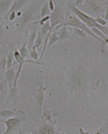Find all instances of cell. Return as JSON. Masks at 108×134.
I'll use <instances>...</instances> for the list:
<instances>
[{
  "label": "cell",
  "mask_w": 108,
  "mask_h": 134,
  "mask_svg": "<svg viewBox=\"0 0 108 134\" xmlns=\"http://www.w3.org/2000/svg\"><path fill=\"white\" fill-rule=\"evenodd\" d=\"M68 9L72 13L77 17L90 28L96 27L104 33V34L108 35V27L103 26L98 24L95 18L87 14L85 12L80 10L78 7H76L73 3H67Z\"/></svg>",
  "instance_id": "obj_1"
},
{
  "label": "cell",
  "mask_w": 108,
  "mask_h": 134,
  "mask_svg": "<svg viewBox=\"0 0 108 134\" xmlns=\"http://www.w3.org/2000/svg\"><path fill=\"white\" fill-rule=\"evenodd\" d=\"M63 25L66 26L79 28L84 31V32L87 33V34H88L93 37L96 38L100 41H102L99 38L96 36L94 33L92 32L90 27L87 26L84 23L81 21V20L79 19L73 14H69V13L66 14L65 19L63 22Z\"/></svg>",
  "instance_id": "obj_2"
},
{
  "label": "cell",
  "mask_w": 108,
  "mask_h": 134,
  "mask_svg": "<svg viewBox=\"0 0 108 134\" xmlns=\"http://www.w3.org/2000/svg\"><path fill=\"white\" fill-rule=\"evenodd\" d=\"M66 14L63 9L60 7H55V10L51 12L50 14V18L49 20L51 31H53L54 29L56 26L63 23L65 19Z\"/></svg>",
  "instance_id": "obj_3"
},
{
  "label": "cell",
  "mask_w": 108,
  "mask_h": 134,
  "mask_svg": "<svg viewBox=\"0 0 108 134\" xmlns=\"http://www.w3.org/2000/svg\"><path fill=\"white\" fill-rule=\"evenodd\" d=\"M87 7L90 12L96 16L105 14L106 8L100 0H86Z\"/></svg>",
  "instance_id": "obj_4"
},
{
  "label": "cell",
  "mask_w": 108,
  "mask_h": 134,
  "mask_svg": "<svg viewBox=\"0 0 108 134\" xmlns=\"http://www.w3.org/2000/svg\"><path fill=\"white\" fill-rule=\"evenodd\" d=\"M14 59H15V60L18 62V63L19 64L18 68L17 71L16 72L15 78L14 79L13 84V87L14 88H16V85H17L18 80L19 78L20 77V75L21 71H22V68L24 64H25V63H31V64H39L40 63L36 62L34 60L25 59L21 56V55L20 54L19 51H17V50H15L14 51Z\"/></svg>",
  "instance_id": "obj_5"
},
{
  "label": "cell",
  "mask_w": 108,
  "mask_h": 134,
  "mask_svg": "<svg viewBox=\"0 0 108 134\" xmlns=\"http://www.w3.org/2000/svg\"><path fill=\"white\" fill-rule=\"evenodd\" d=\"M0 122L4 124L5 126V131L3 134H9L18 128L20 124V120L16 116L5 120H0Z\"/></svg>",
  "instance_id": "obj_6"
},
{
  "label": "cell",
  "mask_w": 108,
  "mask_h": 134,
  "mask_svg": "<svg viewBox=\"0 0 108 134\" xmlns=\"http://www.w3.org/2000/svg\"><path fill=\"white\" fill-rule=\"evenodd\" d=\"M31 0H14L10 9L5 15L4 16L0 19V20H5L7 18L8 15L12 12H18L23 8Z\"/></svg>",
  "instance_id": "obj_7"
},
{
  "label": "cell",
  "mask_w": 108,
  "mask_h": 134,
  "mask_svg": "<svg viewBox=\"0 0 108 134\" xmlns=\"http://www.w3.org/2000/svg\"><path fill=\"white\" fill-rule=\"evenodd\" d=\"M34 11L32 9H29L24 12L20 16L16 25L18 26H23L29 23L33 19Z\"/></svg>",
  "instance_id": "obj_8"
},
{
  "label": "cell",
  "mask_w": 108,
  "mask_h": 134,
  "mask_svg": "<svg viewBox=\"0 0 108 134\" xmlns=\"http://www.w3.org/2000/svg\"><path fill=\"white\" fill-rule=\"evenodd\" d=\"M24 113L21 110L16 109H3L0 110V118L8 119Z\"/></svg>",
  "instance_id": "obj_9"
},
{
  "label": "cell",
  "mask_w": 108,
  "mask_h": 134,
  "mask_svg": "<svg viewBox=\"0 0 108 134\" xmlns=\"http://www.w3.org/2000/svg\"><path fill=\"white\" fill-rule=\"evenodd\" d=\"M16 72L13 67L7 69L5 73V79L8 82L9 86L10 88L13 86L15 78Z\"/></svg>",
  "instance_id": "obj_10"
},
{
  "label": "cell",
  "mask_w": 108,
  "mask_h": 134,
  "mask_svg": "<svg viewBox=\"0 0 108 134\" xmlns=\"http://www.w3.org/2000/svg\"><path fill=\"white\" fill-rule=\"evenodd\" d=\"M37 32H38V27H36L32 31L30 34L27 43V47L29 51H30L34 45L35 40L37 36Z\"/></svg>",
  "instance_id": "obj_11"
},
{
  "label": "cell",
  "mask_w": 108,
  "mask_h": 134,
  "mask_svg": "<svg viewBox=\"0 0 108 134\" xmlns=\"http://www.w3.org/2000/svg\"><path fill=\"white\" fill-rule=\"evenodd\" d=\"M14 1V0H0V12L7 13Z\"/></svg>",
  "instance_id": "obj_12"
},
{
  "label": "cell",
  "mask_w": 108,
  "mask_h": 134,
  "mask_svg": "<svg viewBox=\"0 0 108 134\" xmlns=\"http://www.w3.org/2000/svg\"><path fill=\"white\" fill-rule=\"evenodd\" d=\"M40 31L43 36H44L47 34H51L52 31H51V25L49 20L42 25Z\"/></svg>",
  "instance_id": "obj_13"
},
{
  "label": "cell",
  "mask_w": 108,
  "mask_h": 134,
  "mask_svg": "<svg viewBox=\"0 0 108 134\" xmlns=\"http://www.w3.org/2000/svg\"><path fill=\"white\" fill-rule=\"evenodd\" d=\"M51 11L48 5V2L46 1L43 4L40 10V15L42 18L46 16L49 15L51 13Z\"/></svg>",
  "instance_id": "obj_14"
},
{
  "label": "cell",
  "mask_w": 108,
  "mask_h": 134,
  "mask_svg": "<svg viewBox=\"0 0 108 134\" xmlns=\"http://www.w3.org/2000/svg\"><path fill=\"white\" fill-rule=\"evenodd\" d=\"M7 65L6 68L7 69L11 68L12 67L13 64L14 56V52L11 51L9 52L7 55Z\"/></svg>",
  "instance_id": "obj_15"
},
{
  "label": "cell",
  "mask_w": 108,
  "mask_h": 134,
  "mask_svg": "<svg viewBox=\"0 0 108 134\" xmlns=\"http://www.w3.org/2000/svg\"><path fill=\"white\" fill-rule=\"evenodd\" d=\"M18 51L20 55H21V56L25 59H26L27 57L29 55V50L27 47L26 42L22 44V46L19 49Z\"/></svg>",
  "instance_id": "obj_16"
},
{
  "label": "cell",
  "mask_w": 108,
  "mask_h": 134,
  "mask_svg": "<svg viewBox=\"0 0 108 134\" xmlns=\"http://www.w3.org/2000/svg\"><path fill=\"white\" fill-rule=\"evenodd\" d=\"M42 37L43 36L42 35V34H41V32L40 30V31L38 30L37 36H36V38L35 40L34 45L33 47H35L36 48H37L39 47L41 45L42 43Z\"/></svg>",
  "instance_id": "obj_17"
},
{
  "label": "cell",
  "mask_w": 108,
  "mask_h": 134,
  "mask_svg": "<svg viewBox=\"0 0 108 134\" xmlns=\"http://www.w3.org/2000/svg\"><path fill=\"white\" fill-rule=\"evenodd\" d=\"M73 30L74 34L81 37L86 38H87V33L84 32V31L82 30L81 29L76 27H73Z\"/></svg>",
  "instance_id": "obj_18"
},
{
  "label": "cell",
  "mask_w": 108,
  "mask_h": 134,
  "mask_svg": "<svg viewBox=\"0 0 108 134\" xmlns=\"http://www.w3.org/2000/svg\"><path fill=\"white\" fill-rule=\"evenodd\" d=\"M90 29H91V30L92 31V32L94 33V34L96 36H97L98 37H99L98 36H99L100 37L104 38L105 40H106V38L105 35L99 29H98L97 28H96V27H91V28H90Z\"/></svg>",
  "instance_id": "obj_19"
},
{
  "label": "cell",
  "mask_w": 108,
  "mask_h": 134,
  "mask_svg": "<svg viewBox=\"0 0 108 134\" xmlns=\"http://www.w3.org/2000/svg\"><path fill=\"white\" fill-rule=\"evenodd\" d=\"M95 18L98 24L103 26H106L107 24V21H106L105 19L102 18L100 16H96Z\"/></svg>",
  "instance_id": "obj_20"
},
{
  "label": "cell",
  "mask_w": 108,
  "mask_h": 134,
  "mask_svg": "<svg viewBox=\"0 0 108 134\" xmlns=\"http://www.w3.org/2000/svg\"><path fill=\"white\" fill-rule=\"evenodd\" d=\"M54 31L53 33L51 34L49 36V43L53 44L58 40V36L57 32L55 31Z\"/></svg>",
  "instance_id": "obj_21"
},
{
  "label": "cell",
  "mask_w": 108,
  "mask_h": 134,
  "mask_svg": "<svg viewBox=\"0 0 108 134\" xmlns=\"http://www.w3.org/2000/svg\"><path fill=\"white\" fill-rule=\"evenodd\" d=\"M30 57L34 60H36L38 59V53L36 51V48L34 47H33L30 50Z\"/></svg>",
  "instance_id": "obj_22"
},
{
  "label": "cell",
  "mask_w": 108,
  "mask_h": 134,
  "mask_svg": "<svg viewBox=\"0 0 108 134\" xmlns=\"http://www.w3.org/2000/svg\"><path fill=\"white\" fill-rule=\"evenodd\" d=\"M40 133L42 134H51L53 133V130L49 126H44L41 129Z\"/></svg>",
  "instance_id": "obj_23"
},
{
  "label": "cell",
  "mask_w": 108,
  "mask_h": 134,
  "mask_svg": "<svg viewBox=\"0 0 108 134\" xmlns=\"http://www.w3.org/2000/svg\"><path fill=\"white\" fill-rule=\"evenodd\" d=\"M50 18V15L43 16V17L42 18V19L39 20V21L36 22V24L40 25H44V23H46V22L49 20Z\"/></svg>",
  "instance_id": "obj_24"
},
{
  "label": "cell",
  "mask_w": 108,
  "mask_h": 134,
  "mask_svg": "<svg viewBox=\"0 0 108 134\" xmlns=\"http://www.w3.org/2000/svg\"><path fill=\"white\" fill-rule=\"evenodd\" d=\"M16 16H17V14H16V12H12L8 15L7 18H8L9 21H13L16 18Z\"/></svg>",
  "instance_id": "obj_25"
},
{
  "label": "cell",
  "mask_w": 108,
  "mask_h": 134,
  "mask_svg": "<svg viewBox=\"0 0 108 134\" xmlns=\"http://www.w3.org/2000/svg\"><path fill=\"white\" fill-rule=\"evenodd\" d=\"M47 2H48V5L49 7V9L52 12L55 9V6L54 1L53 0H48Z\"/></svg>",
  "instance_id": "obj_26"
},
{
  "label": "cell",
  "mask_w": 108,
  "mask_h": 134,
  "mask_svg": "<svg viewBox=\"0 0 108 134\" xmlns=\"http://www.w3.org/2000/svg\"><path fill=\"white\" fill-rule=\"evenodd\" d=\"M85 1V0H76L73 4L77 7L82 6L84 3Z\"/></svg>",
  "instance_id": "obj_27"
},
{
  "label": "cell",
  "mask_w": 108,
  "mask_h": 134,
  "mask_svg": "<svg viewBox=\"0 0 108 134\" xmlns=\"http://www.w3.org/2000/svg\"><path fill=\"white\" fill-rule=\"evenodd\" d=\"M104 14V19L108 22V6L106 8V12Z\"/></svg>",
  "instance_id": "obj_28"
},
{
  "label": "cell",
  "mask_w": 108,
  "mask_h": 134,
  "mask_svg": "<svg viewBox=\"0 0 108 134\" xmlns=\"http://www.w3.org/2000/svg\"><path fill=\"white\" fill-rule=\"evenodd\" d=\"M105 41L106 42V43L108 44V38H106V40H105Z\"/></svg>",
  "instance_id": "obj_29"
},
{
  "label": "cell",
  "mask_w": 108,
  "mask_h": 134,
  "mask_svg": "<svg viewBox=\"0 0 108 134\" xmlns=\"http://www.w3.org/2000/svg\"><path fill=\"white\" fill-rule=\"evenodd\" d=\"M1 76V73H0V77Z\"/></svg>",
  "instance_id": "obj_30"
}]
</instances>
